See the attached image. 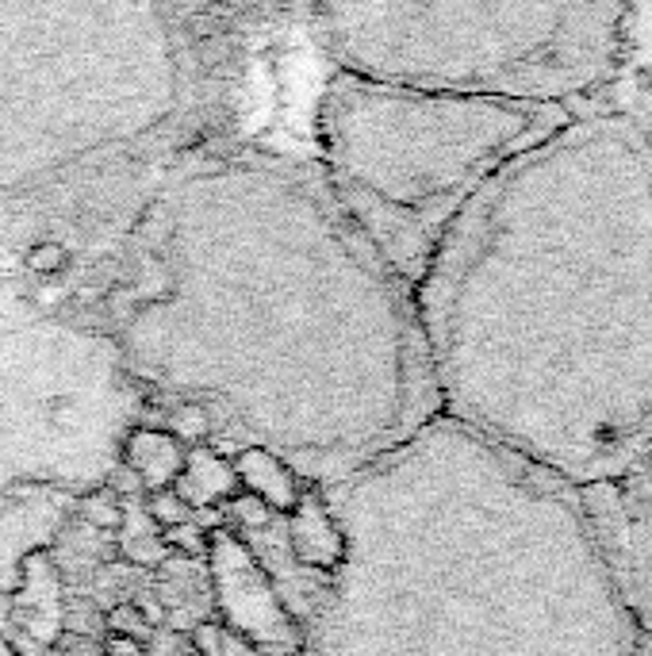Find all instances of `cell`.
Here are the masks:
<instances>
[{
    "label": "cell",
    "instance_id": "cell-1",
    "mask_svg": "<svg viewBox=\"0 0 652 656\" xmlns=\"http://www.w3.org/2000/svg\"><path fill=\"white\" fill-rule=\"evenodd\" d=\"M284 549L296 556L299 568H334L342 564V533L338 522L319 499H299L288 530H284Z\"/></svg>",
    "mask_w": 652,
    "mask_h": 656
},
{
    "label": "cell",
    "instance_id": "cell-2",
    "mask_svg": "<svg viewBox=\"0 0 652 656\" xmlns=\"http://www.w3.org/2000/svg\"><path fill=\"white\" fill-rule=\"evenodd\" d=\"M173 492L181 495L188 510L219 507V503H227L238 495V472L227 457H219L215 449L199 446L188 453V461H184Z\"/></svg>",
    "mask_w": 652,
    "mask_h": 656
},
{
    "label": "cell",
    "instance_id": "cell-3",
    "mask_svg": "<svg viewBox=\"0 0 652 656\" xmlns=\"http://www.w3.org/2000/svg\"><path fill=\"white\" fill-rule=\"evenodd\" d=\"M238 472V487H245V495L261 503L268 510H296L299 492H296V476L284 461H276L265 449H242L235 461Z\"/></svg>",
    "mask_w": 652,
    "mask_h": 656
},
{
    "label": "cell",
    "instance_id": "cell-4",
    "mask_svg": "<svg viewBox=\"0 0 652 656\" xmlns=\"http://www.w3.org/2000/svg\"><path fill=\"white\" fill-rule=\"evenodd\" d=\"M127 464L146 492H165V484H173L184 469L181 441L169 438L165 430H138L127 438Z\"/></svg>",
    "mask_w": 652,
    "mask_h": 656
},
{
    "label": "cell",
    "instance_id": "cell-5",
    "mask_svg": "<svg viewBox=\"0 0 652 656\" xmlns=\"http://www.w3.org/2000/svg\"><path fill=\"white\" fill-rule=\"evenodd\" d=\"M165 434H169V438L188 441V446L199 449V446H204V441L215 434V415H211V407H207V403H199V400L176 403V407L165 415Z\"/></svg>",
    "mask_w": 652,
    "mask_h": 656
},
{
    "label": "cell",
    "instance_id": "cell-6",
    "mask_svg": "<svg viewBox=\"0 0 652 656\" xmlns=\"http://www.w3.org/2000/svg\"><path fill=\"white\" fill-rule=\"evenodd\" d=\"M123 556H127L130 564H138V568H161V564L169 561V549L158 530H146V533L123 538Z\"/></svg>",
    "mask_w": 652,
    "mask_h": 656
},
{
    "label": "cell",
    "instance_id": "cell-7",
    "mask_svg": "<svg viewBox=\"0 0 652 656\" xmlns=\"http://www.w3.org/2000/svg\"><path fill=\"white\" fill-rule=\"evenodd\" d=\"M161 541H165V549L169 553H176V556H204L207 549H211V538H207V530H204V522H181V526H173V530H161Z\"/></svg>",
    "mask_w": 652,
    "mask_h": 656
},
{
    "label": "cell",
    "instance_id": "cell-8",
    "mask_svg": "<svg viewBox=\"0 0 652 656\" xmlns=\"http://www.w3.org/2000/svg\"><path fill=\"white\" fill-rule=\"evenodd\" d=\"M66 265H69V250L61 242H38V246L27 250V269L35 277H58V273H66Z\"/></svg>",
    "mask_w": 652,
    "mask_h": 656
},
{
    "label": "cell",
    "instance_id": "cell-9",
    "mask_svg": "<svg viewBox=\"0 0 652 656\" xmlns=\"http://www.w3.org/2000/svg\"><path fill=\"white\" fill-rule=\"evenodd\" d=\"M150 518H158L161 530H173L181 522H192V510L184 507V499L176 492H153L150 495Z\"/></svg>",
    "mask_w": 652,
    "mask_h": 656
},
{
    "label": "cell",
    "instance_id": "cell-10",
    "mask_svg": "<svg viewBox=\"0 0 652 656\" xmlns=\"http://www.w3.org/2000/svg\"><path fill=\"white\" fill-rule=\"evenodd\" d=\"M84 515L92 518V526L115 530V526H123V503L104 487V492H96V495H89V499H84Z\"/></svg>",
    "mask_w": 652,
    "mask_h": 656
},
{
    "label": "cell",
    "instance_id": "cell-11",
    "mask_svg": "<svg viewBox=\"0 0 652 656\" xmlns=\"http://www.w3.org/2000/svg\"><path fill=\"white\" fill-rule=\"evenodd\" d=\"M107 625H112V637H130V641H138L146 630H150V625L142 622V614L135 610V602H119V607H112Z\"/></svg>",
    "mask_w": 652,
    "mask_h": 656
},
{
    "label": "cell",
    "instance_id": "cell-12",
    "mask_svg": "<svg viewBox=\"0 0 652 656\" xmlns=\"http://www.w3.org/2000/svg\"><path fill=\"white\" fill-rule=\"evenodd\" d=\"M100 656H146V648L130 637H107V645L100 648Z\"/></svg>",
    "mask_w": 652,
    "mask_h": 656
}]
</instances>
